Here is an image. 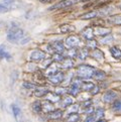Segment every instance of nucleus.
<instances>
[{
    "instance_id": "obj_1",
    "label": "nucleus",
    "mask_w": 121,
    "mask_h": 122,
    "mask_svg": "<svg viewBox=\"0 0 121 122\" xmlns=\"http://www.w3.org/2000/svg\"><path fill=\"white\" fill-rule=\"evenodd\" d=\"M95 69L89 65H81L77 69V76L79 79H90L93 77Z\"/></svg>"
},
{
    "instance_id": "obj_2",
    "label": "nucleus",
    "mask_w": 121,
    "mask_h": 122,
    "mask_svg": "<svg viewBox=\"0 0 121 122\" xmlns=\"http://www.w3.org/2000/svg\"><path fill=\"white\" fill-rule=\"evenodd\" d=\"M23 36H24L23 30L16 26L11 27L7 33V40L11 42H18L22 40Z\"/></svg>"
},
{
    "instance_id": "obj_3",
    "label": "nucleus",
    "mask_w": 121,
    "mask_h": 122,
    "mask_svg": "<svg viewBox=\"0 0 121 122\" xmlns=\"http://www.w3.org/2000/svg\"><path fill=\"white\" fill-rule=\"evenodd\" d=\"M47 77H49V81L54 85L60 84V83H62L64 81V79H65V75H64V73H62V72H55V73L51 74V75L47 76Z\"/></svg>"
},
{
    "instance_id": "obj_4",
    "label": "nucleus",
    "mask_w": 121,
    "mask_h": 122,
    "mask_svg": "<svg viewBox=\"0 0 121 122\" xmlns=\"http://www.w3.org/2000/svg\"><path fill=\"white\" fill-rule=\"evenodd\" d=\"M81 83H82V81H80L79 79H77V80H75L74 82H73L71 87H70V89L68 90L69 94H70L71 96H73V97H76V96L79 94L80 90H81Z\"/></svg>"
},
{
    "instance_id": "obj_5",
    "label": "nucleus",
    "mask_w": 121,
    "mask_h": 122,
    "mask_svg": "<svg viewBox=\"0 0 121 122\" xmlns=\"http://www.w3.org/2000/svg\"><path fill=\"white\" fill-rule=\"evenodd\" d=\"M77 2V0H62L60 2L55 4L54 6H51L50 8V10H54V9H62V8H67V7H70L72 5Z\"/></svg>"
},
{
    "instance_id": "obj_6",
    "label": "nucleus",
    "mask_w": 121,
    "mask_h": 122,
    "mask_svg": "<svg viewBox=\"0 0 121 122\" xmlns=\"http://www.w3.org/2000/svg\"><path fill=\"white\" fill-rule=\"evenodd\" d=\"M65 43H66V46L68 47H70V49H72V47H76L81 43V38L78 36H70L67 37Z\"/></svg>"
},
{
    "instance_id": "obj_7",
    "label": "nucleus",
    "mask_w": 121,
    "mask_h": 122,
    "mask_svg": "<svg viewBox=\"0 0 121 122\" xmlns=\"http://www.w3.org/2000/svg\"><path fill=\"white\" fill-rule=\"evenodd\" d=\"M49 49H50V51H55V54H62L64 50H65V46H64V43L62 41H55L53 43L47 46Z\"/></svg>"
},
{
    "instance_id": "obj_8",
    "label": "nucleus",
    "mask_w": 121,
    "mask_h": 122,
    "mask_svg": "<svg viewBox=\"0 0 121 122\" xmlns=\"http://www.w3.org/2000/svg\"><path fill=\"white\" fill-rule=\"evenodd\" d=\"M45 58V54L40 50L33 51L31 55H30V60L33 61V62H40V61H42Z\"/></svg>"
},
{
    "instance_id": "obj_9",
    "label": "nucleus",
    "mask_w": 121,
    "mask_h": 122,
    "mask_svg": "<svg viewBox=\"0 0 121 122\" xmlns=\"http://www.w3.org/2000/svg\"><path fill=\"white\" fill-rule=\"evenodd\" d=\"M117 98V93L115 91H107V92L103 95V101L105 103H110L113 102L114 100Z\"/></svg>"
},
{
    "instance_id": "obj_10",
    "label": "nucleus",
    "mask_w": 121,
    "mask_h": 122,
    "mask_svg": "<svg viewBox=\"0 0 121 122\" xmlns=\"http://www.w3.org/2000/svg\"><path fill=\"white\" fill-rule=\"evenodd\" d=\"M81 36H83L85 40H87V41L92 40L93 36H94V30H93L92 27H89V26H88V27H86L85 29L82 30Z\"/></svg>"
},
{
    "instance_id": "obj_11",
    "label": "nucleus",
    "mask_w": 121,
    "mask_h": 122,
    "mask_svg": "<svg viewBox=\"0 0 121 122\" xmlns=\"http://www.w3.org/2000/svg\"><path fill=\"white\" fill-rule=\"evenodd\" d=\"M11 110H12V113H13L16 121L20 122L21 119H22V113H21L20 108L17 105H15V104H12V105H11Z\"/></svg>"
},
{
    "instance_id": "obj_12",
    "label": "nucleus",
    "mask_w": 121,
    "mask_h": 122,
    "mask_svg": "<svg viewBox=\"0 0 121 122\" xmlns=\"http://www.w3.org/2000/svg\"><path fill=\"white\" fill-rule=\"evenodd\" d=\"M50 93V89L47 88V87H37L34 91V95L36 96V97H44V96L47 95Z\"/></svg>"
},
{
    "instance_id": "obj_13",
    "label": "nucleus",
    "mask_w": 121,
    "mask_h": 122,
    "mask_svg": "<svg viewBox=\"0 0 121 122\" xmlns=\"http://www.w3.org/2000/svg\"><path fill=\"white\" fill-rule=\"evenodd\" d=\"M94 86H95V85L93 84L92 82L83 81V82L81 83V90H82V91H85V92H90V91L93 89Z\"/></svg>"
},
{
    "instance_id": "obj_14",
    "label": "nucleus",
    "mask_w": 121,
    "mask_h": 122,
    "mask_svg": "<svg viewBox=\"0 0 121 122\" xmlns=\"http://www.w3.org/2000/svg\"><path fill=\"white\" fill-rule=\"evenodd\" d=\"M89 47H82V49L77 53V56L79 58L80 60H85L87 59V56H89Z\"/></svg>"
},
{
    "instance_id": "obj_15",
    "label": "nucleus",
    "mask_w": 121,
    "mask_h": 122,
    "mask_svg": "<svg viewBox=\"0 0 121 122\" xmlns=\"http://www.w3.org/2000/svg\"><path fill=\"white\" fill-rule=\"evenodd\" d=\"M41 111H44L45 113H50L51 111H54V106H53V104H51L50 101H46L44 102L41 104Z\"/></svg>"
},
{
    "instance_id": "obj_16",
    "label": "nucleus",
    "mask_w": 121,
    "mask_h": 122,
    "mask_svg": "<svg viewBox=\"0 0 121 122\" xmlns=\"http://www.w3.org/2000/svg\"><path fill=\"white\" fill-rule=\"evenodd\" d=\"M93 77L96 79L97 81H103L106 78V73L101 71V70H95Z\"/></svg>"
},
{
    "instance_id": "obj_17",
    "label": "nucleus",
    "mask_w": 121,
    "mask_h": 122,
    "mask_svg": "<svg viewBox=\"0 0 121 122\" xmlns=\"http://www.w3.org/2000/svg\"><path fill=\"white\" fill-rule=\"evenodd\" d=\"M63 116V111L62 110H54L49 113V118L51 120H57L60 119Z\"/></svg>"
},
{
    "instance_id": "obj_18",
    "label": "nucleus",
    "mask_w": 121,
    "mask_h": 122,
    "mask_svg": "<svg viewBox=\"0 0 121 122\" xmlns=\"http://www.w3.org/2000/svg\"><path fill=\"white\" fill-rule=\"evenodd\" d=\"M110 53H111L112 56H113L114 59H116V60L121 59V50L119 49V47H117V46H112L111 49H110Z\"/></svg>"
},
{
    "instance_id": "obj_19",
    "label": "nucleus",
    "mask_w": 121,
    "mask_h": 122,
    "mask_svg": "<svg viewBox=\"0 0 121 122\" xmlns=\"http://www.w3.org/2000/svg\"><path fill=\"white\" fill-rule=\"evenodd\" d=\"M60 32H63V33H69V32L74 31L75 26H73L71 24H63V25H60Z\"/></svg>"
},
{
    "instance_id": "obj_20",
    "label": "nucleus",
    "mask_w": 121,
    "mask_h": 122,
    "mask_svg": "<svg viewBox=\"0 0 121 122\" xmlns=\"http://www.w3.org/2000/svg\"><path fill=\"white\" fill-rule=\"evenodd\" d=\"M92 56H93L94 59H96V60L102 61L103 59H104V54H103L100 50H98V49H94L93 53H92Z\"/></svg>"
},
{
    "instance_id": "obj_21",
    "label": "nucleus",
    "mask_w": 121,
    "mask_h": 122,
    "mask_svg": "<svg viewBox=\"0 0 121 122\" xmlns=\"http://www.w3.org/2000/svg\"><path fill=\"white\" fill-rule=\"evenodd\" d=\"M112 110L116 113H121V100H114L113 105H112Z\"/></svg>"
},
{
    "instance_id": "obj_22",
    "label": "nucleus",
    "mask_w": 121,
    "mask_h": 122,
    "mask_svg": "<svg viewBox=\"0 0 121 122\" xmlns=\"http://www.w3.org/2000/svg\"><path fill=\"white\" fill-rule=\"evenodd\" d=\"M97 15H98L97 11H91V12H87V13L81 15L80 18L81 19H92V18H94V17H96Z\"/></svg>"
},
{
    "instance_id": "obj_23",
    "label": "nucleus",
    "mask_w": 121,
    "mask_h": 122,
    "mask_svg": "<svg viewBox=\"0 0 121 122\" xmlns=\"http://www.w3.org/2000/svg\"><path fill=\"white\" fill-rule=\"evenodd\" d=\"M108 22L112 24H121V15H114L108 18Z\"/></svg>"
},
{
    "instance_id": "obj_24",
    "label": "nucleus",
    "mask_w": 121,
    "mask_h": 122,
    "mask_svg": "<svg viewBox=\"0 0 121 122\" xmlns=\"http://www.w3.org/2000/svg\"><path fill=\"white\" fill-rule=\"evenodd\" d=\"M94 117H95V119L97 118V120L98 119H102L103 118V116H104V114H105V111H104V109L103 108H97L96 110H94Z\"/></svg>"
},
{
    "instance_id": "obj_25",
    "label": "nucleus",
    "mask_w": 121,
    "mask_h": 122,
    "mask_svg": "<svg viewBox=\"0 0 121 122\" xmlns=\"http://www.w3.org/2000/svg\"><path fill=\"white\" fill-rule=\"evenodd\" d=\"M63 69H71L73 68V66H74V62H73L72 59H64L63 61Z\"/></svg>"
},
{
    "instance_id": "obj_26",
    "label": "nucleus",
    "mask_w": 121,
    "mask_h": 122,
    "mask_svg": "<svg viewBox=\"0 0 121 122\" xmlns=\"http://www.w3.org/2000/svg\"><path fill=\"white\" fill-rule=\"evenodd\" d=\"M112 41H113V36L111 34H106L100 40V42L102 45H108V43H111Z\"/></svg>"
},
{
    "instance_id": "obj_27",
    "label": "nucleus",
    "mask_w": 121,
    "mask_h": 122,
    "mask_svg": "<svg viewBox=\"0 0 121 122\" xmlns=\"http://www.w3.org/2000/svg\"><path fill=\"white\" fill-rule=\"evenodd\" d=\"M73 104V98L71 96H67L62 100V106L63 107H68Z\"/></svg>"
},
{
    "instance_id": "obj_28",
    "label": "nucleus",
    "mask_w": 121,
    "mask_h": 122,
    "mask_svg": "<svg viewBox=\"0 0 121 122\" xmlns=\"http://www.w3.org/2000/svg\"><path fill=\"white\" fill-rule=\"evenodd\" d=\"M110 31H111L110 29H106L104 27H98L95 32H96V34H98V36H106V34H109Z\"/></svg>"
},
{
    "instance_id": "obj_29",
    "label": "nucleus",
    "mask_w": 121,
    "mask_h": 122,
    "mask_svg": "<svg viewBox=\"0 0 121 122\" xmlns=\"http://www.w3.org/2000/svg\"><path fill=\"white\" fill-rule=\"evenodd\" d=\"M31 108L35 113H40L41 111V103L40 101H35L34 103H32Z\"/></svg>"
},
{
    "instance_id": "obj_30",
    "label": "nucleus",
    "mask_w": 121,
    "mask_h": 122,
    "mask_svg": "<svg viewBox=\"0 0 121 122\" xmlns=\"http://www.w3.org/2000/svg\"><path fill=\"white\" fill-rule=\"evenodd\" d=\"M78 121H79V115L76 114V113L70 114L66 120V122H78Z\"/></svg>"
},
{
    "instance_id": "obj_31",
    "label": "nucleus",
    "mask_w": 121,
    "mask_h": 122,
    "mask_svg": "<svg viewBox=\"0 0 121 122\" xmlns=\"http://www.w3.org/2000/svg\"><path fill=\"white\" fill-rule=\"evenodd\" d=\"M49 95V97H47V101H50V102H57L60 100V96L57 95V94H53V93H49L47 94Z\"/></svg>"
},
{
    "instance_id": "obj_32",
    "label": "nucleus",
    "mask_w": 121,
    "mask_h": 122,
    "mask_svg": "<svg viewBox=\"0 0 121 122\" xmlns=\"http://www.w3.org/2000/svg\"><path fill=\"white\" fill-rule=\"evenodd\" d=\"M78 110H79V105L78 104H73V105H70V108L68 109V112L72 114V113H77Z\"/></svg>"
},
{
    "instance_id": "obj_33",
    "label": "nucleus",
    "mask_w": 121,
    "mask_h": 122,
    "mask_svg": "<svg viewBox=\"0 0 121 122\" xmlns=\"http://www.w3.org/2000/svg\"><path fill=\"white\" fill-rule=\"evenodd\" d=\"M77 53H78V51H76V49H75V47H72V49H71L70 51H68L67 56H69V59L76 58V56H77Z\"/></svg>"
},
{
    "instance_id": "obj_34",
    "label": "nucleus",
    "mask_w": 121,
    "mask_h": 122,
    "mask_svg": "<svg viewBox=\"0 0 121 122\" xmlns=\"http://www.w3.org/2000/svg\"><path fill=\"white\" fill-rule=\"evenodd\" d=\"M53 60L55 62H63L64 61V56L62 54H55L53 56Z\"/></svg>"
},
{
    "instance_id": "obj_35",
    "label": "nucleus",
    "mask_w": 121,
    "mask_h": 122,
    "mask_svg": "<svg viewBox=\"0 0 121 122\" xmlns=\"http://www.w3.org/2000/svg\"><path fill=\"white\" fill-rule=\"evenodd\" d=\"M97 46V41H94L93 38L92 40H89L88 41V43H87V47H92V49H96Z\"/></svg>"
},
{
    "instance_id": "obj_36",
    "label": "nucleus",
    "mask_w": 121,
    "mask_h": 122,
    "mask_svg": "<svg viewBox=\"0 0 121 122\" xmlns=\"http://www.w3.org/2000/svg\"><path fill=\"white\" fill-rule=\"evenodd\" d=\"M22 86L26 89H34L35 88V84H32V83H30V82H23Z\"/></svg>"
},
{
    "instance_id": "obj_37",
    "label": "nucleus",
    "mask_w": 121,
    "mask_h": 122,
    "mask_svg": "<svg viewBox=\"0 0 121 122\" xmlns=\"http://www.w3.org/2000/svg\"><path fill=\"white\" fill-rule=\"evenodd\" d=\"M6 53L7 51H5V46H0V60H2L5 56Z\"/></svg>"
},
{
    "instance_id": "obj_38",
    "label": "nucleus",
    "mask_w": 121,
    "mask_h": 122,
    "mask_svg": "<svg viewBox=\"0 0 121 122\" xmlns=\"http://www.w3.org/2000/svg\"><path fill=\"white\" fill-rule=\"evenodd\" d=\"M99 91H100V87H98V86H94L93 87V89L90 91L91 92V94L92 95H96V94H98L99 93Z\"/></svg>"
},
{
    "instance_id": "obj_39",
    "label": "nucleus",
    "mask_w": 121,
    "mask_h": 122,
    "mask_svg": "<svg viewBox=\"0 0 121 122\" xmlns=\"http://www.w3.org/2000/svg\"><path fill=\"white\" fill-rule=\"evenodd\" d=\"M94 121H95V117H94V115H93V114H89V115L87 116V118L85 119L84 122H94Z\"/></svg>"
},
{
    "instance_id": "obj_40",
    "label": "nucleus",
    "mask_w": 121,
    "mask_h": 122,
    "mask_svg": "<svg viewBox=\"0 0 121 122\" xmlns=\"http://www.w3.org/2000/svg\"><path fill=\"white\" fill-rule=\"evenodd\" d=\"M67 92V90L65 89V88H58L57 90H55V94L57 95H62V94H64V93H66Z\"/></svg>"
},
{
    "instance_id": "obj_41",
    "label": "nucleus",
    "mask_w": 121,
    "mask_h": 122,
    "mask_svg": "<svg viewBox=\"0 0 121 122\" xmlns=\"http://www.w3.org/2000/svg\"><path fill=\"white\" fill-rule=\"evenodd\" d=\"M8 11V7L4 4H0V13H4V12Z\"/></svg>"
},
{
    "instance_id": "obj_42",
    "label": "nucleus",
    "mask_w": 121,
    "mask_h": 122,
    "mask_svg": "<svg viewBox=\"0 0 121 122\" xmlns=\"http://www.w3.org/2000/svg\"><path fill=\"white\" fill-rule=\"evenodd\" d=\"M86 112L89 113V114H93V112H94V108L92 106H89L86 108Z\"/></svg>"
},
{
    "instance_id": "obj_43",
    "label": "nucleus",
    "mask_w": 121,
    "mask_h": 122,
    "mask_svg": "<svg viewBox=\"0 0 121 122\" xmlns=\"http://www.w3.org/2000/svg\"><path fill=\"white\" fill-rule=\"evenodd\" d=\"M91 104H92V101H91V100H87L86 102H84V103H83V106H84L85 108H87V107L91 106Z\"/></svg>"
},
{
    "instance_id": "obj_44",
    "label": "nucleus",
    "mask_w": 121,
    "mask_h": 122,
    "mask_svg": "<svg viewBox=\"0 0 121 122\" xmlns=\"http://www.w3.org/2000/svg\"><path fill=\"white\" fill-rule=\"evenodd\" d=\"M40 1L41 3H50V2L53 1V0H40Z\"/></svg>"
},
{
    "instance_id": "obj_45",
    "label": "nucleus",
    "mask_w": 121,
    "mask_h": 122,
    "mask_svg": "<svg viewBox=\"0 0 121 122\" xmlns=\"http://www.w3.org/2000/svg\"><path fill=\"white\" fill-rule=\"evenodd\" d=\"M103 23H104V22H102V21H95V22H94L95 25H102Z\"/></svg>"
},
{
    "instance_id": "obj_46",
    "label": "nucleus",
    "mask_w": 121,
    "mask_h": 122,
    "mask_svg": "<svg viewBox=\"0 0 121 122\" xmlns=\"http://www.w3.org/2000/svg\"><path fill=\"white\" fill-rule=\"evenodd\" d=\"M96 122H106V120H104V119H98Z\"/></svg>"
},
{
    "instance_id": "obj_47",
    "label": "nucleus",
    "mask_w": 121,
    "mask_h": 122,
    "mask_svg": "<svg viewBox=\"0 0 121 122\" xmlns=\"http://www.w3.org/2000/svg\"><path fill=\"white\" fill-rule=\"evenodd\" d=\"M5 1H6V2H12L13 0H5Z\"/></svg>"
},
{
    "instance_id": "obj_48",
    "label": "nucleus",
    "mask_w": 121,
    "mask_h": 122,
    "mask_svg": "<svg viewBox=\"0 0 121 122\" xmlns=\"http://www.w3.org/2000/svg\"><path fill=\"white\" fill-rule=\"evenodd\" d=\"M82 1H85V0H82Z\"/></svg>"
},
{
    "instance_id": "obj_49",
    "label": "nucleus",
    "mask_w": 121,
    "mask_h": 122,
    "mask_svg": "<svg viewBox=\"0 0 121 122\" xmlns=\"http://www.w3.org/2000/svg\"><path fill=\"white\" fill-rule=\"evenodd\" d=\"M0 25H1V22H0Z\"/></svg>"
},
{
    "instance_id": "obj_50",
    "label": "nucleus",
    "mask_w": 121,
    "mask_h": 122,
    "mask_svg": "<svg viewBox=\"0 0 121 122\" xmlns=\"http://www.w3.org/2000/svg\"><path fill=\"white\" fill-rule=\"evenodd\" d=\"M120 7H121V5H120Z\"/></svg>"
}]
</instances>
